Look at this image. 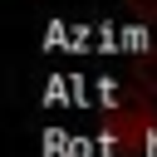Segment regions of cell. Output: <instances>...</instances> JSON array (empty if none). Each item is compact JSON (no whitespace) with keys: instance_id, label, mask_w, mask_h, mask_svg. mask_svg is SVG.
Instances as JSON below:
<instances>
[{"instance_id":"2","label":"cell","mask_w":157,"mask_h":157,"mask_svg":"<svg viewBox=\"0 0 157 157\" xmlns=\"http://www.w3.org/2000/svg\"><path fill=\"white\" fill-rule=\"evenodd\" d=\"M128 83H132V93L157 98V44H137L128 54Z\"/></svg>"},{"instance_id":"3","label":"cell","mask_w":157,"mask_h":157,"mask_svg":"<svg viewBox=\"0 0 157 157\" xmlns=\"http://www.w3.org/2000/svg\"><path fill=\"white\" fill-rule=\"evenodd\" d=\"M137 25H157V0H123Z\"/></svg>"},{"instance_id":"1","label":"cell","mask_w":157,"mask_h":157,"mask_svg":"<svg viewBox=\"0 0 157 157\" xmlns=\"http://www.w3.org/2000/svg\"><path fill=\"white\" fill-rule=\"evenodd\" d=\"M157 128V113H152V98L147 93H137L132 98V108H118V118L108 123V147H118V157H142V142H147V132Z\"/></svg>"}]
</instances>
